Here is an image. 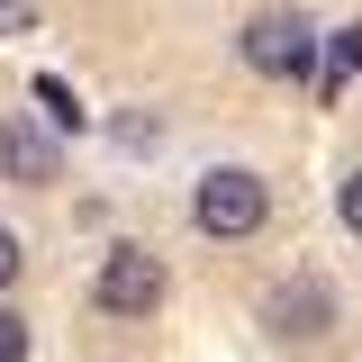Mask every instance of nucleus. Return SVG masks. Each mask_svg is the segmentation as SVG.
<instances>
[{
  "mask_svg": "<svg viewBox=\"0 0 362 362\" xmlns=\"http://www.w3.org/2000/svg\"><path fill=\"white\" fill-rule=\"evenodd\" d=\"M190 218H199V235H254L272 218V190H263V173L218 163V173H199V190H190Z\"/></svg>",
  "mask_w": 362,
  "mask_h": 362,
  "instance_id": "nucleus-1",
  "label": "nucleus"
},
{
  "mask_svg": "<svg viewBox=\"0 0 362 362\" xmlns=\"http://www.w3.org/2000/svg\"><path fill=\"white\" fill-rule=\"evenodd\" d=\"M0 173L9 181H54V136L28 118H0Z\"/></svg>",
  "mask_w": 362,
  "mask_h": 362,
  "instance_id": "nucleus-5",
  "label": "nucleus"
},
{
  "mask_svg": "<svg viewBox=\"0 0 362 362\" xmlns=\"http://www.w3.org/2000/svg\"><path fill=\"white\" fill-rule=\"evenodd\" d=\"M344 73H362V18L326 37V73H317V82H326V90H344Z\"/></svg>",
  "mask_w": 362,
  "mask_h": 362,
  "instance_id": "nucleus-6",
  "label": "nucleus"
},
{
  "mask_svg": "<svg viewBox=\"0 0 362 362\" xmlns=\"http://www.w3.org/2000/svg\"><path fill=\"white\" fill-rule=\"evenodd\" d=\"M0 362H28V326H18L9 308H0Z\"/></svg>",
  "mask_w": 362,
  "mask_h": 362,
  "instance_id": "nucleus-8",
  "label": "nucleus"
},
{
  "mask_svg": "<svg viewBox=\"0 0 362 362\" xmlns=\"http://www.w3.org/2000/svg\"><path fill=\"white\" fill-rule=\"evenodd\" d=\"M235 54H245L254 73H272V82H299V73L317 64V28H308V9H263V18H245Z\"/></svg>",
  "mask_w": 362,
  "mask_h": 362,
  "instance_id": "nucleus-2",
  "label": "nucleus"
},
{
  "mask_svg": "<svg viewBox=\"0 0 362 362\" xmlns=\"http://www.w3.org/2000/svg\"><path fill=\"white\" fill-rule=\"evenodd\" d=\"M18 263H28V254H18V235H9V226H0V290H9V281H18Z\"/></svg>",
  "mask_w": 362,
  "mask_h": 362,
  "instance_id": "nucleus-10",
  "label": "nucleus"
},
{
  "mask_svg": "<svg viewBox=\"0 0 362 362\" xmlns=\"http://www.w3.org/2000/svg\"><path fill=\"white\" fill-rule=\"evenodd\" d=\"M163 290H173V281H163V254H145V245H109V254H100V281H90V299L109 317H154Z\"/></svg>",
  "mask_w": 362,
  "mask_h": 362,
  "instance_id": "nucleus-3",
  "label": "nucleus"
},
{
  "mask_svg": "<svg viewBox=\"0 0 362 362\" xmlns=\"http://www.w3.org/2000/svg\"><path fill=\"white\" fill-rule=\"evenodd\" d=\"M263 326L281 335V344H317V335H335V281H317V272H290V281L263 299Z\"/></svg>",
  "mask_w": 362,
  "mask_h": 362,
  "instance_id": "nucleus-4",
  "label": "nucleus"
},
{
  "mask_svg": "<svg viewBox=\"0 0 362 362\" xmlns=\"http://www.w3.org/2000/svg\"><path fill=\"white\" fill-rule=\"evenodd\" d=\"M335 209H344V226L362 235V173H344V190H335Z\"/></svg>",
  "mask_w": 362,
  "mask_h": 362,
  "instance_id": "nucleus-9",
  "label": "nucleus"
},
{
  "mask_svg": "<svg viewBox=\"0 0 362 362\" xmlns=\"http://www.w3.org/2000/svg\"><path fill=\"white\" fill-rule=\"evenodd\" d=\"M37 100H45V118H54V127H82V100L54 82V73H37Z\"/></svg>",
  "mask_w": 362,
  "mask_h": 362,
  "instance_id": "nucleus-7",
  "label": "nucleus"
}]
</instances>
